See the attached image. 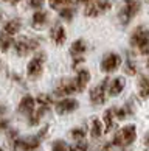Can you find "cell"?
<instances>
[{"mask_svg": "<svg viewBox=\"0 0 149 151\" xmlns=\"http://www.w3.org/2000/svg\"><path fill=\"white\" fill-rule=\"evenodd\" d=\"M115 109V117H117L118 120H126L129 119L130 115H134V106L130 103L124 104L123 108H113Z\"/></svg>", "mask_w": 149, "mask_h": 151, "instance_id": "20", "label": "cell"}, {"mask_svg": "<svg viewBox=\"0 0 149 151\" xmlns=\"http://www.w3.org/2000/svg\"><path fill=\"white\" fill-rule=\"evenodd\" d=\"M112 148H113V143H112V140H110V142H103L96 148V151H112Z\"/></svg>", "mask_w": 149, "mask_h": 151, "instance_id": "32", "label": "cell"}, {"mask_svg": "<svg viewBox=\"0 0 149 151\" xmlns=\"http://www.w3.org/2000/svg\"><path fill=\"white\" fill-rule=\"evenodd\" d=\"M138 95L143 100L149 98V78L148 76H140V80H138Z\"/></svg>", "mask_w": 149, "mask_h": 151, "instance_id": "23", "label": "cell"}, {"mask_svg": "<svg viewBox=\"0 0 149 151\" xmlns=\"http://www.w3.org/2000/svg\"><path fill=\"white\" fill-rule=\"evenodd\" d=\"M20 30H22V20L17 19V17L6 20L3 24V28H2V31L6 33V35H9V36H16Z\"/></svg>", "mask_w": 149, "mask_h": 151, "instance_id": "17", "label": "cell"}, {"mask_svg": "<svg viewBox=\"0 0 149 151\" xmlns=\"http://www.w3.org/2000/svg\"><path fill=\"white\" fill-rule=\"evenodd\" d=\"M0 2H9V3H11V2H13V0H0Z\"/></svg>", "mask_w": 149, "mask_h": 151, "instance_id": "39", "label": "cell"}, {"mask_svg": "<svg viewBox=\"0 0 149 151\" xmlns=\"http://www.w3.org/2000/svg\"><path fill=\"white\" fill-rule=\"evenodd\" d=\"M141 9V2L140 0H124L123 6L118 11V22L121 27H128L132 20L137 17V14Z\"/></svg>", "mask_w": 149, "mask_h": 151, "instance_id": "3", "label": "cell"}, {"mask_svg": "<svg viewBox=\"0 0 149 151\" xmlns=\"http://www.w3.org/2000/svg\"><path fill=\"white\" fill-rule=\"evenodd\" d=\"M146 67H148V69H149V58H148V61H146Z\"/></svg>", "mask_w": 149, "mask_h": 151, "instance_id": "38", "label": "cell"}, {"mask_svg": "<svg viewBox=\"0 0 149 151\" xmlns=\"http://www.w3.org/2000/svg\"><path fill=\"white\" fill-rule=\"evenodd\" d=\"M34 109H36V100H34V97L30 95V93L24 95V97L20 98V101H19L17 111H19L22 115L30 117L33 112H34Z\"/></svg>", "mask_w": 149, "mask_h": 151, "instance_id": "12", "label": "cell"}, {"mask_svg": "<svg viewBox=\"0 0 149 151\" xmlns=\"http://www.w3.org/2000/svg\"><path fill=\"white\" fill-rule=\"evenodd\" d=\"M58 13H59V17L62 19V20L71 22V20H73V17H75V14H76V8L75 6H65L62 9H59Z\"/></svg>", "mask_w": 149, "mask_h": 151, "instance_id": "25", "label": "cell"}, {"mask_svg": "<svg viewBox=\"0 0 149 151\" xmlns=\"http://www.w3.org/2000/svg\"><path fill=\"white\" fill-rule=\"evenodd\" d=\"M45 53L43 52H36L34 56L30 59L28 65H26V76L30 80H39L43 73V64H45Z\"/></svg>", "mask_w": 149, "mask_h": 151, "instance_id": "6", "label": "cell"}, {"mask_svg": "<svg viewBox=\"0 0 149 151\" xmlns=\"http://www.w3.org/2000/svg\"><path fill=\"white\" fill-rule=\"evenodd\" d=\"M68 148H70V145H67V142L61 140V139L54 140L51 145V151H68Z\"/></svg>", "mask_w": 149, "mask_h": 151, "instance_id": "30", "label": "cell"}, {"mask_svg": "<svg viewBox=\"0 0 149 151\" xmlns=\"http://www.w3.org/2000/svg\"><path fill=\"white\" fill-rule=\"evenodd\" d=\"M43 5H45V0H28V6L31 9H34V11L42 9Z\"/></svg>", "mask_w": 149, "mask_h": 151, "instance_id": "31", "label": "cell"}, {"mask_svg": "<svg viewBox=\"0 0 149 151\" xmlns=\"http://www.w3.org/2000/svg\"><path fill=\"white\" fill-rule=\"evenodd\" d=\"M124 73H126V75H130V76L137 75V63H135L134 59H132L130 55H128V56H126V63H124Z\"/></svg>", "mask_w": 149, "mask_h": 151, "instance_id": "26", "label": "cell"}, {"mask_svg": "<svg viewBox=\"0 0 149 151\" xmlns=\"http://www.w3.org/2000/svg\"><path fill=\"white\" fill-rule=\"evenodd\" d=\"M48 20H50V14L47 13V11L37 9V11H34V14H33V17H31V27L33 28L41 30L48 24Z\"/></svg>", "mask_w": 149, "mask_h": 151, "instance_id": "14", "label": "cell"}, {"mask_svg": "<svg viewBox=\"0 0 149 151\" xmlns=\"http://www.w3.org/2000/svg\"><path fill=\"white\" fill-rule=\"evenodd\" d=\"M5 112H6V108H5L3 104H0V117H3Z\"/></svg>", "mask_w": 149, "mask_h": 151, "instance_id": "36", "label": "cell"}, {"mask_svg": "<svg viewBox=\"0 0 149 151\" xmlns=\"http://www.w3.org/2000/svg\"><path fill=\"white\" fill-rule=\"evenodd\" d=\"M19 2H22V0H13V2H11V5H17Z\"/></svg>", "mask_w": 149, "mask_h": 151, "instance_id": "37", "label": "cell"}, {"mask_svg": "<svg viewBox=\"0 0 149 151\" xmlns=\"http://www.w3.org/2000/svg\"><path fill=\"white\" fill-rule=\"evenodd\" d=\"M124 87H126L124 78H121V76L113 78V80L109 83V89H107L109 97H118V95L124 91Z\"/></svg>", "mask_w": 149, "mask_h": 151, "instance_id": "16", "label": "cell"}, {"mask_svg": "<svg viewBox=\"0 0 149 151\" xmlns=\"http://www.w3.org/2000/svg\"><path fill=\"white\" fill-rule=\"evenodd\" d=\"M75 81H76V84H78L79 93L84 92V89L87 87V84H89V81H90V72L87 69H78L76 76H75Z\"/></svg>", "mask_w": 149, "mask_h": 151, "instance_id": "18", "label": "cell"}, {"mask_svg": "<svg viewBox=\"0 0 149 151\" xmlns=\"http://www.w3.org/2000/svg\"><path fill=\"white\" fill-rule=\"evenodd\" d=\"M73 93H79V89H78L75 78H64L54 87V95L56 97H68V95H73Z\"/></svg>", "mask_w": 149, "mask_h": 151, "instance_id": "10", "label": "cell"}, {"mask_svg": "<svg viewBox=\"0 0 149 151\" xmlns=\"http://www.w3.org/2000/svg\"><path fill=\"white\" fill-rule=\"evenodd\" d=\"M50 37H51V41L56 44V45H64V42L67 41V31H65L64 25L61 24V22H56L51 30H50Z\"/></svg>", "mask_w": 149, "mask_h": 151, "instance_id": "13", "label": "cell"}, {"mask_svg": "<svg viewBox=\"0 0 149 151\" xmlns=\"http://www.w3.org/2000/svg\"><path fill=\"white\" fill-rule=\"evenodd\" d=\"M90 2H92V0H76V5H84V6H86V5L90 3Z\"/></svg>", "mask_w": 149, "mask_h": 151, "instance_id": "34", "label": "cell"}, {"mask_svg": "<svg viewBox=\"0 0 149 151\" xmlns=\"http://www.w3.org/2000/svg\"><path fill=\"white\" fill-rule=\"evenodd\" d=\"M110 8H112L110 0H92L90 3L86 5L84 16L86 17H98L101 14H106Z\"/></svg>", "mask_w": 149, "mask_h": 151, "instance_id": "8", "label": "cell"}, {"mask_svg": "<svg viewBox=\"0 0 149 151\" xmlns=\"http://www.w3.org/2000/svg\"><path fill=\"white\" fill-rule=\"evenodd\" d=\"M41 45V41L36 37H28V36H20L19 39L14 41V52L17 56H26L30 53H36Z\"/></svg>", "mask_w": 149, "mask_h": 151, "instance_id": "5", "label": "cell"}, {"mask_svg": "<svg viewBox=\"0 0 149 151\" xmlns=\"http://www.w3.org/2000/svg\"><path fill=\"white\" fill-rule=\"evenodd\" d=\"M120 65H121V56L115 52H107L101 59V70L107 75L117 72Z\"/></svg>", "mask_w": 149, "mask_h": 151, "instance_id": "9", "label": "cell"}, {"mask_svg": "<svg viewBox=\"0 0 149 151\" xmlns=\"http://www.w3.org/2000/svg\"><path fill=\"white\" fill-rule=\"evenodd\" d=\"M0 151H5V148H2V147H0Z\"/></svg>", "mask_w": 149, "mask_h": 151, "instance_id": "40", "label": "cell"}, {"mask_svg": "<svg viewBox=\"0 0 149 151\" xmlns=\"http://www.w3.org/2000/svg\"><path fill=\"white\" fill-rule=\"evenodd\" d=\"M143 142H145V145L149 148V132H146V134H145V139H143Z\"/></svg>", "mask_w": 149, "mask_h": 151, "instance_id": "35", "label": "cell"}, {"mask_svg": "<svg viewBox=\"0 0 149 151\" xmlns=\"http://www.w3.org/2000/svg\"><path fill=\"white\" fill-rule=\"evenodd\" d=\"M137 139V126L135 125H126L124 128H121L115 132V136L112 139L113 147L118 148H128Z\"/></svg>", "mask_w": 149, "mask_h": 151, "instance_id": "4", "label": "cell"}, {"mask_svg": "<svg viewBox=\"0 0 149 151\" xmlns=\"http://www.w3.org/2000/svg\"><path fill=\"white\" fill-rule=\"evenodd\" d=\"M146 151H149V148H148V150H146Z\"/></svg>", "mask_w": 149, "mask_h": 151, "instance_id": "41", "label": "cell"}, {"mask_svg": "<svg viewBox=\"0 0 149 151\" xmlns=\"http://www.w3.org/2000/svg\"><path fill=\"white\" fill-rule=\"evenodd\" d=\"M47 129H48V126H43L39 131V134L14 139L13 142H9L11 148H13V151H37L41 148L42 139L47 136Z\"/></svg>", "mask_w": 149, "mask_h": 151, "instance_id": "1", "label": "cell"}, {"mask_svg": "<svg viewBox=\"0 0 149 151\" xmlns=\"http://www.w3.org/2000/svg\"><path fill=\"white\" fill-rule=\"evenodd\" d=\"M68 151H90V145L84 140H78L73 145H70Z\"/></svg>", "mask_w": 149, "mask_h": 151, "instance_id": "29", "label": "cell"}, {"mask_svg": "<svg viewBox=\"0 0 149 151\" xmlns=\"http://www.w3.org/2000/svg\"><path fill=\"white\" fill-rule=\"evenodd\" d=\"M51 104H53V100H51L50 95H45V93L37 95V106H41V108H47L50 111Z\"/></svg>", "mask_w": 149, "mask_h": 151, "instance_id": "27", "label": "cell"}, {"mask_svg": "<svg viewBox=\"0 0 149 151\" xmlns=\"http://www.w3.org/2000/svg\"><path fill=\"white\" fill-rule=\"evenodd\" d=\"M130 47L140 55H149V28L146 25H137L129 37Z\"/></svg>", "mask_w": 149, "mask_h": 151, "instance_id": "2", "label": "cell"}, {"mask_svg": "<svg viewBox=\"0 0 149 151\" xmlns=\"http://www.w3.org/2000/svg\"><path fill=\"white\" fill-rule=\"evenodd\" d=\"M87 136V131L84 129V128H73V129L70 131V137L75 139V142L78 140H84Z\"/></svg>", "mask_w": 149, "mask_h": 151, "instance_id": "28", "label": "cell"}, {"mask_svg": "<svg viewBox=\"0 0 149 151\" xmlns=\"http://www.w3.org/2000/svg\"><path fill=\"white\" fill-rule=\"evenodd\" d=\"M48 5L51 9H62L65 6H73V5H76V0H48Z\"/></svg>", "mask_w": 149, "mask_h": 151, "instance_id": "24", "label": "cell"}, {"mask_svg": "<svg viewBox=\"0 0 149 151\" xmlns=\"http://www.w3.org/2000/svg\"><path fill=\"white\" fill-rule=\"evenodd\" d=\"M104 134L110 132L112 129H115V109L113 108H109L104 111Z\"/></svg>", "mask_w": 149, "mask_h": 151, "instance_id": "19", "label": "cell"}, {"mask_svg": "<svg viewBox=\"0 0 149 151\" xmlns=\"http://www.w3.org/2000/svg\"><path fill=\"white\" fill-rule=\"evenodd\" d=\"M8 126H9V122H8L6 119H3V117H0V132L6 131Z\"/></svg>", "mask_w": 149, "mask_h": 151, "instance_id": "33", "label": "cell"}, {"mask_svg": "<svg viewBox=\"0 0 149 151\" xmlns=\"http://www.w3.org/2000/svg\"><path fill=\"white\" fill-rule=\"evenodd\" d=\"M110 78H104V80L99 83V84H96L95 87H92L90 89V92H89V98H90V103L93 106H99V104H104L106 103V100H107V89H109V81Z\"/></svg>", "mask_w": 149, "mask_h": 151, "instance_id": "7", "label": "cell"}, {"mask_svg": "<svg viewBox=\"0 0 149 151\" xmlns=\"http://www.w3.org/2000/svg\"><path fill=\"white\" fill-rule=\"evenodd\" d=\"M104 134V126L103 123L99 122V119H92V123H90V136L93 139H99Z\"/></svg>", "mask_w": 149, "mask_h": 151, "instance_id": "21", "label": "cell"}, {"mask_svg": "<svg viewBox=\"0 0 149 151\" xmlns=\"http://www.w3.org/2000/svg\"><path fill=\"white\" fill-rule=\"evenodd\" d=\"M14 45V36H9L6 33H0V52L5 53Z\"/></svg>", "mask_w": 149, "mask_h": 151, "instance_id": "22", "label": "cell"}, {"mask_svg": "<svg viewBox=\"0 0 149 151\" xmlns=\"http://www.w3.org/2000/svg\"><path fill=\"white\" fill-rule=\"evenodd\" d=\"M78 108H79V101H78V100L68 98V97L59 100L58 103H54V111H56V114H59V115L71 114V112H75Z\"/></svg>", "mask_w": 149, "mask_h": 151, "instance_id": "11", "label": "cell"}, {"mask_svg": "<svg viewBox=\"0 0 149 151\" xmlns=\"http://www.w3.org/2000/svg\"><path fill=\"white\" fill-rule=\"evenodd\" d=\"M87 52V42L82 37L73 41V44L70 45V55L71 58H84V53Z\"/></svg>", "mask_w": 149, "mask_h": 151, "instance_id": "15", "label": "cell"}]
</instances>
